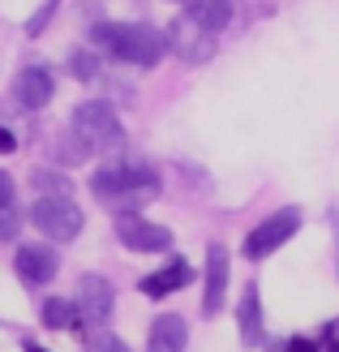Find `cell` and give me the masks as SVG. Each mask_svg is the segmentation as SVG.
<instances>
[{"instance_id":"cell-14","label":"cell","mask_w":339,"mask_h":352,"mask_svg":"<svg viewBox=\"0 0 339 352\" xmlns=\"http://www.w3.org/2000/svg\"><path fill=\"white\" fill-rule=\"evenodd\" d=\"M237 327H241V344H262V301H258V288L249 284L241 292V309H237Z\"/></svg>"},{"instance_id":"cell-6","label":"cell","mask_w":339,"mask_h":352,"mask_svg":"<svg viewBox=\"0 0 339 352\" xmlns=\"http://www.w3.org/2000/svg\"><path fill=\"white\" fill-rule=\"evenodd\" d=\"M296 228H300V215H296L292 206H288V210H275L271 219H262L254 232L245 236V258H254V262H258V258H266V254H275L279 245L296 232Z\"/></svg>"},{"instance_id":"cell-7","label":"cell","mask_w":339,"mask_h":352,"mask_svg":"<svg viewBox=\"0 0 339 352\" xmlns=\"http://www.w3.org/2000/svg\"><path fill=\"white\" fill-rule=\"evenodd\" d=\"M116 236H120L124 250H133V254H164L172 245L168 228H159L151 219H138V215H120L116 219Z\"/></svg>"},{"instance_id":"cell-15","label":"cell","mask_w":339,"mask_h":352,"mask_svg":"<svg viewBox=\"0 0 339 352\" xmlns=\"http://www.w3.org/2000/svg\"><path fill=\"white\" fill-rule=\"evenodd\" d=\"M185 344H189V331H185V322L176 318V314H164V318L151 322V348H159V352H185Z\"/></svg>"},{"instance_id":"cell-16","label":"cell","mask_w":339,"mask_h":352,"mask_svg":"<svg viewBox=\"0 0 339 352\" xmlns=\"http://www.w3.org/2000/svg\"><path fill=\"white\" fill-rule=\"evenodd\" d=\"M43 327H52V331H78L82 314H78V305L69 301V296H52V301H43Z\"/></svg>"},{"instance_id":"cell-10","label":"cell","mask_w":339,"mask_h":352,"mask_svg":"<svg viewBox=\"0 0 339 352\" xmlns=\"http://www.w3.org/2000/svg\"><path fill=\"white\" fill-rule=\"evenodd\" d=\"M223 296H228V250L223 245H210L206 250V292H202V314L223 309Z\"/></svg>"},{"instance_id":"cell-9","label":"cell","mask_w":339,"mask_h":352,"mask_svg":"<svg viewBox=\"0 0 339 352\" xmlns=\"http://www.w3.org/2000/svg\"><path fill=\"white\" fill-rule=\"evenodd\" d=\"M61 271V254L52 250V245H22L17 250V275L26 279V284H52Z\"/></svg>"},{"instance_id":"cell-19","label":"cell","mask_w":339,"mask_h":352,"mask_svg":"<svg viewBox=\"0 0 339 352\" xmlns=\"http://www.w3.org/2000/svg\"><path fill=\"white\" fill-rule=\"evenodd\" d=\"M30 185L39 189V198H47V193H69V185L61 181L56 172H34V176H30Z\"/></svg>"},{"instance_id":"cell-25","label":"cell","mask_w":339,"mask_h":352,"mask_svg":"<svg viewBox=\"0 0 339 352\" xmlns=\"http://www.w3.org/2000/svg\"><path fill=\"white\" fill-rule=\"evenodd\" d=\"M146 352H159V348H146Z\"/></svg>"},{"instance_id":"cell-24","label":"cell","mask_w":339,"mask_h":352,"mask_svg":"<svg viewBox=\"0 0 339 352\" xmlns=\"http://www.w3.org/2000/svg\"><path fill=\"white\" fill-rule=\"evenodd\" d=\"M26 352H47V348H34V344H26Z\"/></svg>"},{"instance_id":"cell-18","label":"cell","mask_w":339,"mask_h":352,"mask_svg":"<svg viewBox=\"0 0 339 352\" xmlns=\"http://www.w3.org/2000/svg\"><path fill=\"white\" fill-rule=\"evenodd\" d=\"M17 228H22V215H17L13 202H0V241H13Z\"/></svg>"},{"instance_id":"cell-23","label":"cell","mask_w":339,"mask_h":352,"mask_svg":"<svg viewBox=\"0 0 339 352\" xmlns=\"http://www.w3.org/2000/svg\"><path fill=\"white\" fill-rule=\"evenodd\" d=\"M13 146H17V142H13V133H9V129H5V125H0V151H5V155H9V151H13Z\"/></svg>"},{"instance_id":"cell-5","label":"cell","mask_w":339,"mask_h":352,"mask_svg":"<svg viewBox=\"0 0 339 352\" xmlns=\"http://www.w3.org/2000/svg\"><path fill=\"white\" fill-rule=\"evenodd\" d=\"M164 43L172 47V56H181L185 65H202L210 52H215V39H210V30H202L198 22H189V17H172V26L164 34Z\"/></svg>"},{"instance_id":"cell-17","label":"cell","mask_w":339,"mask_h":352,"mask_svg":"<svg viewBox=\"0 0 339 352\" xmlns=\"http://www.w3.org/2000/svg\"><path fill=\"white\" fill-rule=\"evenodd\" d=\"M82 352H129V348H124V340H120V336H112V331L95 327L91 336H86V348H82Z\"/></svg>"},{"instance_id":"cell-20","label":"cell","mask_w":339,"mask_h":352,"mask_svg":"<svg viewBox=\"0 0 339 352\" xmlns=\"http://www.w3.org/2000/svg\"><path fill=\"white\" fill-rule=\"evenodd\" d=\"M69 69H74V78H82V82H91V78L99 74V60L91 56V52H74V60H69Z\"/></svg>"},{"instance_id":"cell-11","label":"cell","mask_w":339,"mask_h":352,"mask_svg":"<svg viewBox=\"0 0 339 352\" xmlns=\"http://www.w3.org/2000/svg\"><path fill=\"white\" fill-rule=\"evenodd\" d=\"M52 91H56V82H52V74L43 65H30V69H22L17 74V82H13V95H17V103L22 108H47V99H52Z\"/></svg>"},{"instance_id":"cell-8","label":"cell","mask_w":339,"mask_h":352,"mask_svg":"<svg viewBox=\"0 0 339 352\" xmlns=\"http://www.w3.org/2000/svg\"><path fill=\"white\" fill-rule=\"evenodd\" d=\"M112 284L103 275H82V284H78V296H74V305H78V314H82V322H99L103 327V318L112 314Z\"/></svg>"},{"instance_id":"cell-2","label":"cell","mask_w":339,"mask_h":352,"mask_svg":"<svg viewBox=\"0 0 339 352\" xmlns=\"http://www.w3.org/2000/svg\"><path fill=\"white\" fill-rule=\"evenodd\" d=\"M91 39H95V47L108 52L112 60L138 65V69L159 65V60H164V52H168L164 34H159L155 26H146V22H99L91 30Z\"/></svg>"},{"instance_id":"cell-12","label":"cell","mask_w":339,"mask_h":352,"mask_svg":"<svg viewBox=\"0 0 339 352\" xmlns=\"http://www.w3.org/2000/svg\"><path fill=\"white\" fill-rule=\"evenodd\" d=\"M189 279H193L189 262H181V258H176V262H168L164 271H151L146 279H142V292H146V296H155V301H159V296H168V292H176V288H185Z\"/></svg>"},{"instance_id":"cell-22","label":"cell","mask_w":339,"mask_h":352,"mask_svg":"<svg viewBox=\"0 0 339 352\" xmlns=\"http://www.w3.org/2000/svg\"><path fill=\"white\" fill-rule=\"evenodd\" d=\"M0 202H13V181H9V172H0Z\"/></svg>"},{"instance_id":"cell-13","label":"cell","mask_w":339,"mask_h":352,"mask_svg":"<svg viewBox=\"0 0 339 352\" xmlns=\"http://www.w3.org/2000/svg\"><path fill=\"white\" fill-rule=\"evenodd\" d=\"M185 17L215 34L232 22V0H185Z\"/></svg>"},{"instance_id":"cell-3","label":"cell","mask_w":339,"mask_h":352,"mask_svg":"<svg viewBox=\"0 0 339 352\" xmlns=\"http://www.w3.org/2000/svg\"><path fill=\"white\" fill-rule=\"evenodd\" d=\"M69 133L86 146V155H116L124 146V129H120L116 112L108 108V103H99V99L95 103H82V108L74 112Z\"/></svg>"},{"instance_id":"cell-21","label":"cell","mask_w":339,"mask_h":352,"mask_svg":"<svg viewBox=\"0 0 339 352\" xmlns=\"http://www.w3.org/2000/svg\"><path fill=\"white\" fill-rule=\"evenodd\" d=\"M283 352H318V344L305 340V336H296V340H288V348H283Z\"/></svg>"},{"instance_id":"cell-4","label":"cell","mask_w":339,"mask_h":352,"mask_svg":"<svg viewBox=\"0 0 339 352\" xmlns=\"http://www.w3.org/2000/svg\"><path fill=\"white\" fill-rule=\"evenodd\" d=\"M30 219L52 241H74L82 232V210H78V202L69 198V193H47V198H34Z\"/></svg>"},{"instance_id":"cell-1","label":"cell","mask_w":339,"mask_h":352,"mask_svg":"<svg viewBox=\"0 0 339 352\" xmlns=\"http://www.w3.org/2000/svg\"><path fill=\"white\" fill-rule=\"evenodd\" d=\"M91 193L116 215H138L146 202L159 198V176L146 164H103L91 176Z\"/></svg>"}]
</instances>
